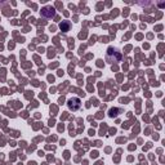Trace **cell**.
Instances as JSON below:
<instances>
[{
	"instance_id": "6da1fadb",
	"label": "cell",
	"mask_w": 165,
	"mask_h": 165,
	"mask_svg": "<svg viewBox=\"0 0 165 165\" xmlns=\"http://www.w3.org/2000/svg\"><path fill=\"white\" fill-rule=\"evenodd\" d=\"M106 60H107V62H110V63H113V62H120V60H121V53L117 49L112 48V46H110V48L107 49Z\"/></svg>"
},
{
	"instance_id": "7a4b0ae2",
	"label": "cell",
	"mask_w": 165,
	"mask_h": 165,
	"mask_svg": "<svg viewBox=\"0 0 165 165\" xmlns=\"http://www.w3.org/2000/svg\"><path fill=\"white\" fill-rule=\"evenodd\" d=\"M69 108L72 110V111H76V110H79L81 107V101L79 98H71V99H69Z\"/></svg>"
},
{
	"instance_id": "3957f363",
	"label": "cell",
	"mask_w": 165,
	"mask_h": 165,
	"mask_svg": "<svg viewBox=\"0 0 165 165\" xmlns=\"http://www.w3.org/2000/svg\"><path fill=\"white\" fill-rule=\"evenodd\" d=\"M54 14H56V10H54V8H52V7H45L41 9V15L45 18H52V17H54Z\"/></svg>"
},
{
	"instance_id": "277c9868",
	"label": "cell",
	"mask_w": 165,
	"mask_h": 165,
	"mask_svg": "<svg viewBox=\"0 0 165 165\" xmlns=\"http://www.w3.org/2000/svg\"><path fill=\"white\" fill-rule=\"evenodd\" d=\"M60 27H61V30H62V31H65V32H67V31L70 30V22H67V21L62 22L61 25H60Z\"/></svg>"
}]
</instances>
